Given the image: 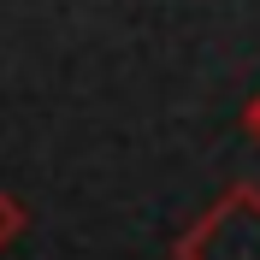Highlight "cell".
I'll return each mask as SVG.
<instances>
[{
	"instance_id": "obj_2",
	"label": "cell",
	"mask_w": 260,
	"mask_h": 260,
	"mask_svg": "<svg viewBox=\"0 0 260 260\" xmlns=\"http://www.w3.org/2000/svg\"><path fill=\"white\" fill-rule=\"evenodd\" d=\"M24 225H30V213H24V201L0 189V248H6V243H18V237H24Z\"/></svg>"
},
{
	"instance_id": "obj_3",
	"label": "cell",
	"mask_w": 260,
	"mask_h": 260,
	"mask_svg": "<svg viewBox=\"0 0 260 260\" xmlns=\"http://www.w3.org/2000/svg\"><path fill=\"white\" fill-rule=\"evenodd\" d=\"M243 130H248V136H254V142H260V95H254V101H248V107H243Z\"/></svg>"
},
{
	"instance_id": "obj_1",
	"label": "cell",
	"mask_w": 260,
	"mask_h": 260,
	"mask_svg": "<svg viewBox=\"0 0 260 260\" xmlns=\"http://www.w3.org/2000/svg\"><path fill=\"white\" fill-rule=\"evenodd\" d=\"M178 260H260V189H231L178 243Z\"/></svg>"
}]
</instances>
